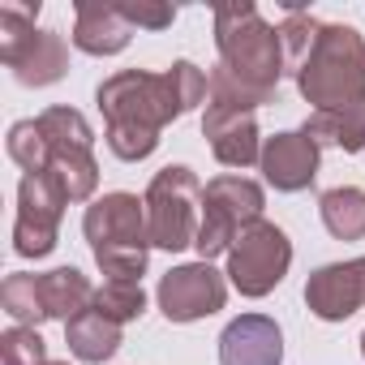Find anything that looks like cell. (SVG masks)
<instances>
[{"label":"cell","mask_w":365,"mask_h":365,"mask_svg":"<svg viewBox=\"0 0 365 365\" xmlns=\"http://www.w3.org/2000/svg\"><path fill=\"white\" fill-rule=\"evenodd\" d=\"M211 95V82L198 65L176 61L168 73L125 69L99 86V108L108 116V150L125 163L146 159L159 146V129L185 116Z\"/></svg>","instance_id":"1"},{"label":"cell","mask_w":365,"mask_h":365,"mask_svg":"<svg viewBox=\"0 0 365 365\" xmlns=\"http://www.w3.org/2000/svg\"><path fill=\"white\" fill-rule=\"evenodd\" d=\"M301 95L318 112L365 103V39L352 26H322L305 65L297 69Z\"/></svg>","instance_id":"2"},{"label":"cell","mask_w":365,"mask_h":365,"mask_svg":"<svg viewBox=\"0 0 365 365\" xmlns=\"http://www.w3.org/2000/svg\"><path fill=\"white\" fill-rule=\"evenodd\" d=\"M215 43H220V56H224L220 65L237 82L262 91V95H275V82L288 69L284 65V43H279V31L258 18V9L250 0L215 9Z\"/></svg>","instance_id":"3"},{"label":"cell","mask_w":365,"mask_h":365,"mask_svg":"<svg viewBox=\"0 0 365 365\" xmlns=\"http://www.w3.org/2000/svg\"><path fill=\"white\" fill-rule=\"evenodd\" d=\"M86 241L95 250V262L103 267V275H112L116 284H138L146 271V250H150V232H146V202H138L133 194H103L95 207H86Z\"/></svg>","instance_id":"4"},{"label":"cell","mask_w":365,"mask_h":365,"mask_svg":"<svg viewBox=\"0 0 365 365\" xmlns=\"http://www.w3.org/2000/svg\"><path fill=\"white\" fill-rule=\"evenodd\" d=\"M39 0L26 5H0V61L22 86H52L69 69V48L56 31H35Z\"/></svg>","instance_id":"5"},{"label":"cell","mask_w":365,"mask_h":365,"mask_svg":"<svg viewBox=\"0 0 365 365\" xmlns=\"http://www.w3.org/2000/svg\"><path fill=\"white\" fill-rule=\"evenodd\" d=\"M39 138H43V155H48V168L69 202H86L95 194V180H99V168H95V155H91V125L82 112L73 108H48L39 120Z\"/></svg>","instance_id":"6"},{"label":"cell","mask_w":365,"mask_h":365,"mask_svg":"<svg viewBox=\"0 0 365 365\" xmlns=\"http://www.w3.org/2000/svg\"><path fill=\"white\" fill-rule=\"evenodd\" d=\"M146 232L150 245L159 250H190L198 241V207H202V185L190 168H163L155 172L150 190H146Z\"/></svg>","instance_id":"7"},{"label":"cell","mask_w":365,"mask_h":365,"mask_svg":"<svg viewBox=\"0 0 365 365\" xmlns=\"http://www.w3.org/2000/svg\"><path fill=\"white\" fill-rule=\"evenodd\" d=\"M262 220V185H254L250 176H215L211 185H202V224H198V258L211 262L215 254L232 250L241 228Z\"/></svg>","instance_id":"8"},{"label":"cell","mask_w":365,"mask_h":365,"mask_svg":"<svg viewBox=\"0 0 365 365\" xmlns=\"http://www.w3.org/2000/svg\"><path fill=\"white\" fill-rule=\"evenodd\" d=\"M288 262H292L288 237L275 224L254 220L250 228H241V237L228 250V279L241 297H267L288 275Z\"/></svg>","instance_id":"9"},{"label":"cell","mask_w":365,"mask_h":365,"mask_svg":"<svg viewBox=\"0 0 365 365\" xmlns=\"http://www.w3.org/2000/svg\"><path fill=\"white\" fill-rule=\"evenodd\" d=\"M65 190L52 172H26L18 190V224H14V250L22 258H43L56 250V228L65 211Z\"/></svg>","instance_id":"10"},{"label":"cell","mask_w":365,"mask_h":365,"mask_svg":"<svg viewBox=\"0 0 365 365\" xmlns=\"http://www.w3.org/2000/svg\"><path fill=\"white\" fill-rule=\"evenodd\" d=\"M228 284L211 262H190L176 267L159 279V309L168 314V322H194L207 318L215 309H224Z\"/></svg>","instance_id":"11"},{"label":"cell","mask_w":365,"mask_h":365,"mask_svg":"<svg viewBox=\"0 0 365 365\" xmlns=\"http://www.w3.org/2000/svg\"><path fill=\"white\" fill-rule=\"evenodd\" d=\"M305 305L322 322H344L365 305V258L356 262H331L309 275L305 284Z\"/></svg>","instance_id":"12"},{"label":"cell","mask_w":365,"mask_h":365,"mask_svg":"<svg viewBox=\"0 0 365 365\" xmlns=\"http://www.w3.org/2000/svg\"><path fill=\"white\" fill-rule=\"evenodd\" d=\"M284 335L267 314H241L220 335V365H279Z\"/></svg>","instance_id":"13"},{"label":"cell","mask_w":365,"mask_h":365,"mask_svg":"<svg viewBox=\"0 0 365 365\" xmlns=\"http://www.w3.org/2000/svg\"><path fill=\"white\" fill-rule=\"evenodd\" d=\"M258 163H262V172L275 190H284V194L309 190L314 176H318V142L305 133H275L262 142Z\"/></svg>","instance_id":"14"},{"label":"cell","mask_w":365,"mask_h":365,"mask_svg":"<svg viewBox=\"0 0 365 365\" xmlns=\"http://www.w3.org/2000/svg\"><path fill=\"white\" fill-rule=\"evenodd\" d=\"M202 133H207V142H211L215 159H220V163H228V168H250V163H258V159H262L254 112L207 103V116H202Z\"/></svg>","instance_id":"15"},{"label":"cell","mask_w":365,"mask_h":365,"mask_svg":"<svg viewBox=\"0 0 365 365\" xmlns=\"http://www.w3.org/2000/svg\"><path fill=\"white\" fill-rule=\"evenodd\" d=\"M133 26L116 14V5L103 0H82L78 5V22H73V43L91 56H116L129 43Z\"/></svg>","instance_id":"16"},{"label":"cell","mask_w":365,"mask_h":365,"mask_svg":"<svg viewBox=\"0 0 365 365\" xmlns=\"http://www.w3.org/2000/svg\"><path fill=\"white\" fill-rule=\"evenodd\" d=\"M35 292H39V309H43V322L48 318H78L82 309L95 305V288L91 279L78 271V267H61V271H48V275H35Z\"/></svg>","instance_id":"17"},{"label":"cell","mask_w":365,"mask_h":365,"mask_svg":"<svg viewBox=\"0 0 365 365\" xmlns=\"http://www.w3.org/2000/svg\"><path fill=\"white\" fill-rule=\"evenodd\" d=\"M65 339H69V352H73L78 361L99 365V361H108V356L120 348V322H112L108 314H99V309L91 305V309H82L78 318L65 322Z\"/></svg>","instance_id":"18"},{"label":"cell","mask_w":365,"mask_h":365,"mask_svg":"<svg viewBox=\"0 0 365 365\" xmlns=\"http://www.w3.org/2000/svg\"><path fill=\"white\" fill-rule=\"evenodd\" d=\"M301 133L314 138L318 146H339V150L356 155L365 146V103L361 108H339V112H314Z\"/></svg>","instance_id":"19"},{"label":"cell","mask_w":365,"mask_h":365,"mask_svg":"<svg viewBox=\"0 0 365 365\" xmlns=\"http://www.w3.org/2000/svg\"><path fill=\"white\" fill-rule=\"evenodd\" d=\"M318 211H322V224L335 241H361L365 237V190H352V185L327 190L318 198Z\"/></svg>","instance_id":"20"},{"label":"cell","mask_w":365,"mask_h":365,"mask_svg":"<svg viewBox=\"0 0 365 365\" xmlns=\"http://www.w3.org/2000/svg\"><path fill=\"white\" fill-rule=\"evenodd\" d=\"M318 31H322V22H314L301 5H288V18L279 22V43H284V65H288L292 73L305 65V56H309Z\"/></svg>","instance_id":"21"},{"label":"cell","mask_w":365,"mask_h":365,"mask_svg":"<svg viewBox=\"0 0 365 365\" xmlns=\"http://www.w3.org/2000/svg\"><path fill=\"white\" fill-rule=\"evenodd\" d=\"M95 309L108 314L112 322H129V318H138L146 309V292H142V284H116V279H108L103 288H95Z\"/></svg>","instance_id":"22"},{"label":"cell","mask_w":365,"mask_h":365,"mask_svg":"<svg viewBox=\"0 0 365 365\" xmlns=\"http://www.w3.org/2000/svg\"><path fill=\"white\" fill-rule=\"evenodd\" d=\"M0 301H5V309L22 322V327H35L43 322V309H39V292H35V275H9L5 288H0Z\"/></svg>","instance_id":"23"},{"label":"cell","mask_w":365,"mask_h":365,"mask_svg":"<svg viewBox=\"0 0 365 365\" xmlns=\"http://www.w3.org/2000/svg\"><path fill=\"white\" fill-rule=\"evenodd\" d=\"M211 103H220V108H241V112H254L258 103H271V95H262V91H254V86H245V82H237L224 65H215V73H211Z\"/></svg>","instance_id":"24"},{"label":"cell","mask_w":365,"mask_h":365,"mask_svg":"<svg viewBox=\"0 0 365 365\" xmlns=\"http://www.w3.org/2000/svg\"><path fill=\"white\" fill-rule=\"evenodd\" d=\"M0 356H5V365H48V352L35 327H9L0 335Z\"/></svg>","instance_id":"25"},{"label":"cell","mask_w":365,"mask_h":365,"mask_svg":"<svg viewBox=\"0 0 365 365\" xmlns=\"http://www.w3.org/2000/svg\"><path fill=\"white\" fill-rule=\"evenodd\" d=\"M9 155L18 168L26 172H43L48 168V155H43V138H39V125L35 120H18L9 129Z\"/></svg>","instance_id":"26"},{"label":"cell","mask_w":365,"mask_h":365,"mask_svg":"<svg viewBox=\"0 0 365 365\" xmlns=\"http://www.w3.org/2000/svg\"><path fill=\"white\" fill-rule=\"evenodd\" d=\"M116 14H120L129 26H146V31H163V26H172V18H176L172 5H146V0H138V5H116Z\"/></svg>","instance_id":"27"},{"label":"cell","mask_w":365,"mask_h":365,"mask_svg":"<svg viewBox=\"0 0 365 365\" xmlns=\"http://www.w3.org/2000/svg\"><path fill=\"white\" fill-rule=\"evenodd\" d=\"M361 356H365V335H361Z\"/></svg>","instance_id":"28"},{"label":"cell","mask_w":365,"mask_h":365,"mask_svg":"<svg viewBox=\"0 0 365 365\" xmlns=\"http://www.w3.org/2000/svg\"><path fill=\"white\" fill-rule=\"evenodd\" d=\"M48 365H65V361H48Z\"/></svg>","instance_id":"29"}]
</instances>
